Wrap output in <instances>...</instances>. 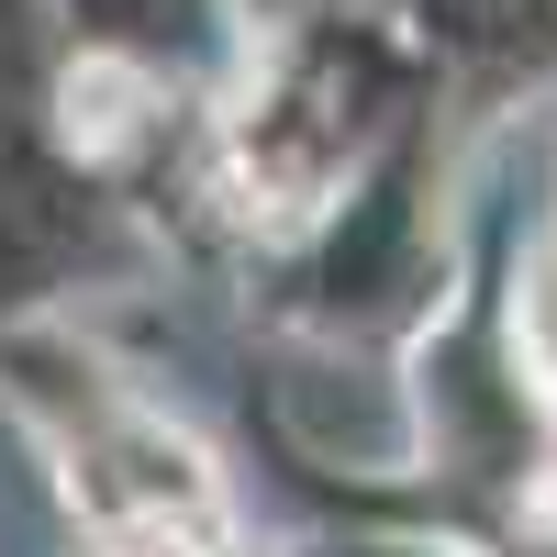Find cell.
I'll return each mask as SVG.
<instances>
[{
	"instance_id": "cell-1",
	"label": "cell",
	"mask_w": 557,
	"mask_h": 557,
	"mask_svg": "<svg viewBox=\"0 0 557 557\" xmlns=\"http://www.w3.org/2000/svg\"><path fill=\"white\" fill-rule=\"evenodd\" d=\"M123 557H178V546H123Z\"/></svg>"
}]
</instances>
